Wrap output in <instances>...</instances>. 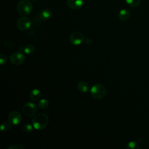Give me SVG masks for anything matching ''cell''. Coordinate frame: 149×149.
I'll return each instance as SVG.
<instances>
[{"label":"cell","instance_id":"obj_1","mask_svg":"<svg viewBox=\"0 0 149 149\" xmlns=\"http://www.w3.org/2000/svg\"><path fill=\"white\" fill-rule=\"evenodd\" d=\"M49 122V118L47 115L44 113H39L35 115L32 119V124L34 128L40 130L44 129Z\"/></svg>","mask_w":149,"mask_h":149},{"label":"cell","instance_id":"obj_2","mask_svg":"<svg viewBox=\"0 0 149 149\" xmlns=\"http://www.w3.org/2000/svg\"><path fill=\"white\" fill-rule=\"evenodd\" d=\"M107 94V89L105 86L100 83L94 84L90 89L91 95L98 100L102 99L105 97Z\"/></svg>","mask_w":149,"mask_h":149},{"label":"cell","instance_id":"obj_3","mask_svg":"<svg viewBox=\"0 0 149 149\" xmlns=\"http://www.w3.org/2000/svg\"><path fill=\"white\" fill-rule=\"evenodd\" d=\"M33 10V5L29 0H22L17 5V12L23 16L30 14Z\"/></svg>","mask_w":149,"mask_h":149},{"label":"cell","instance_id":"obj_4","mask_svg":"<svg viewBox=\"0 0 149 149\" xmlns=\"http://www.w3.org/2000/svg\"><path fill=\"white\" fill-rule=\"evenodd\" d=\"M37 111V105L31 102H26L23 107L22 111L23 114L27 117L33 116Z\"/></svg>","mask_w":149,"mask_h":149},{"label":"cell","instance_id":"obj_5","mask_svg":"<svg viewBox=\"0 0 149 149\" xmlns=\"http://www.w3.org/2000/svg\"><path fill=\"white\" fill-rule=\"evenodd\" d=\"M25 60V56L21 51H16L11 54L9 61L12 65H19L23 63Z\"/></svg>","mask_w":149,"mask_h":149},{"label":"cell","instance_id":"obj_6","mask_svg":"<svg viewBox=\"0 0 149 149\" xmlns=\"http://www.w3.org/2000/svg\"><path fill=\"white\" fill-rule=\"evenodd\" d=\"M22 116L21 113L17 111H13L10 112L8 116V122L13 126H16L21 122Z\"/></svg>","mask_w":149,"mask_h":149},{"label":"cell","instance_id":"obj_7","mask_svg":"<svg viewBox=\"0 0 149 149\" xmlns=\"http://www.w3.org/2000/svg\"><path fill=\"white\" fill-rule=\"evenodd\" d=\"M16 26L18 29L22 31H25L30 28L31 26V22L29 17L23 16L17 20Z\"/></svg>","mask_w":149,"mask_h":149},{"label":"cell","instance_id":"obj_8","mask_svg":"<svg viewBox=\"0 0 149 149\" xmlns=\"http://www.w3.org/2000/svg\"><path fill=\"white\" fill-rule=\"evenodd\" d=\"M70 42L75 45L80 44L84 40V34L80 31H75L72 33L69 38Z\"/></svg>","mask_w":149,"mask_h":149},{"label":"cell","instance_id":"obj_9","mask_svg":"<svg viewBox=\"0 0 149 149\" xmlns=\"http://www.w3.org/2000/svg\"><path fill=\"white\" fill-rule=\"evenodd\" d=\"M68 6L72 9H80L84 5V0H68Z\"/></svg>","mask_w":149,"mask_h":149},{"label":"cell","instance_id":"obj_10","mask_svg":"<svg viewBox=\"0 0 149 149\" xmlns=\"http://www.w3.org/2000/svg\"><path fill=\"white\" fill-rule=\"evenodd\" d=\"M52 11L48 9H43L38 13V17L42 20H47L50 19L52 16Z\"/></svg>","mask_w":149,"mask_h":149},{"label":"cell","instance_id":"obj_11","mask_svg":"<svg viewBox=\"0 0 149 149\" xmlns=\"http://www.w3.org/2000/svg\"><path fill=\"white\" fill-rule=\"evenodd\" d=\"M29 96L32 101H37L40 99L41 97V92L38 88H34L31 90Z\"/></svg>","mask_w":149,"mask_h":149},{"label":"cell","instance_id":"obj_12","mask_svg":"<svg viewBox=\"0 0 149 149\" xmlns=\"http://www.w3.org/2000/svg\"><path fill=\"white\" fill-rule=\"evenodd\" d=\"M130 15V13L128 9H122L119 12L118 17H119V19L122 21H126L129 18Z\"/></svg>","mask_w":149,"mask_h":149},{"label":"cell","instance_id":"obj_13","mask_svg":"<svg viewBox=\"0 0 149 149\" xmlns=\"http://www.w3.org/2000/svg\"><path fill=\"white\" fill-rule=\"evenodd\" d=\"M77 87L78 90L80 92H81L82 93H86L88 90L89 86L87 82H86L84 81H81L78 83Z\"/></svg>","mask_w":149,"mask_h":149},{"label":"cell","instance_id":"obj_14","mask_svg":"<svg viewBox=\"0 0 149 149\" xmlns=\"http://www.w3.org/2000/svg\"><path fill=\"white\" fill-rule=\"evenodd\" d=\"M35 51V48L32 44H27L23 48V51L28 55L32 54Z\"/></svg>","mask_w":149,"mask_h":149},{"label":"cell","instance_id":"obj_15","mask_svg":"<svg viewBox=\"0 0 149 149\" xmlns=\"http://www.w3.org/2000/svg\"><path fill=\"white\" fill-rule=\"evenodd\" d=\"M48 105H49V102L46 99H42L38 103V107L42 109H47L48 107Z\"/></svg>","mask_w":149,"mask_h":149},{"label":"cell","instance_id":"obj_16","mask_svg":"<svg viewBox=\"0 0 149 149\" xmlns=\"http://www.w3.org/2000/svg\"><path fill=\"white\" fill-rule=\"evenodd\" d=\"M126 2L130 6L135 8L140 5L141 0H126Z\"/></svg>","mask_w":149,"mask_h":149},{"label":"cell","instance_id":"obj_17","mask_svg":"<svg viewBox=\"0 0 149 149\" xmlns=\"http://www.w3.org/2000/svg\"><path fill=\"white\" fill-rule=\"evenodd\" d=\"M22 130L26 133H29L33 131V127L29 123H25L22 127Z\"/></svg>","mask_w":149,"mask_h":149},{"label":"cell","instance_id":"obj_18","mask_svg":"<svg viewBox=\"0 0 149 149\" xmlns=\"http://www.w3.org/2000/svg\"><path fill=\"white\" fill-rule=\"evenodd\" d=\"M10 123L8 122H3L1 125V126H0V128H1V130L2 132H7L8 131L10 128Z\"/></svg>","mask_w":149,"mask_h":149},{"label":"cell","instance_id":"obj_19","mask_svg":"<svg viewBox=\"0 0 149 149\" xmlns=\"http://www.w3.org/2000/svg\"><path fill=\"white\" fill-rule=\"evenodd\" d=\"M139 148L138 144L133 141H131L128 143L127 145V148H130V149H138Z\"/></svg>","mask_w":149,"mask_h":149},{"label":"cell","instance_id":"obj_20","mask_svg":"<svg viewBox=\"0 0 149 149\" xmlns=\"http://www.w3.org/2000/svg\"><path fill=\"white\" fill-rule=\"evenodd\" d=\"M8 61V58L6 55L3 54H1L0 55V64L1 65H5Z\"/></svg>","mask_w":149,"mask_h":149},{"label":"cell","instance_id":"obj_21","mask_svg":"<svg viewBox=\"0 0 149 149\" xmlns=\"http://www.w3.org/2000/svg\"><path fill=\"white\" fill-rule=\"evenodd\" d=\"M20 147L19 146L16 145H10L7 147V149H20Z\"/></svg>","mask_w":149,"mask_h":149}]
</instances>
